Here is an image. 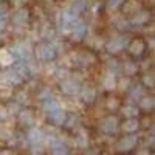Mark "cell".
Wrapping results in <instances>:
<instances>
[{
    "label": "cell",
    "mask_w": 155,
    "mask_h": 155,
    "mask_svg": "<svg viewBox=\"0 0 155 155\" xmlns=\"http://www.w3.org/2000/svg\"><path fill=\"white\" fill-rule=\"evenodd\" d=\"M51 98H53V96H51V90L50 88H42L41 92L37 93V99L41 101L42 104H44V102H47V101H50Z\"/></svg>",
    "instance_id": "cell-20"
},
{
    "label": "cell",
    "mask_w": 155,
    "mask_h": 155,
    "mask_svg": "<svg viewBox=\"0 0 155 155\" xmlns=\"http://www.w3.org/2000/svg\"><path fill=\"white\" fill-rule=\"evenodd\" d=\"M144 82H146L147 85H152V84H153V78H150L149 74H146V76H144Z\"/></svg>",
    "instance_id": "cell-34"
},
{
    "label": "cell",
    "mask_w": 155,
    "mask_h": 155,
    "mask_svg": "<svg viewBox=\"0 0 155 155\" xmlns=\"http://www.w3.org/2000/svg\"><path fill=\"white\" fill-rule=\"evenodd\" d=\"M28 0H14V3H17V5H23V3H27Z\"/></svg>",
    "instance_id": "cell-36"
},
{
    "label": "cell",
    "mask_w": 155,
    "mask_h": 155,
    "mask_svg": "<svg viewBox=\"0 0 155 155\" xmlns=\"http://www.w3.org/2000/svg\"><path fill=\"white\" fill-rule=\"evenodd\" d=\"M30 16H31V12L28 8H25V6H20L16 12H14V16H12V23L17 25V27H23V25H27L28 20H30Z\"/></svg>",
    "instance_id": "cell-5"
},
{
    "label": "cell",
    "mask_w": 155,
    "mask_h": 155,
    "mask_svg": "<svg viewBox=\"0 0 155 155\" xmlns=\"http://www.w3.org/2000/svg\"><path fill=\"white\" fill-rule=\"evenodd\" d=\"M76 124H78V116L76 115H68L65 124H64V127H65L67 130H71V129L76 127Z\"/></svg>",
    "instance_id": "cell-22"
},
{
    "label": "cell",
    "mask_w": 155,
    "mask_h": 155,
    "mask_svg": "<svg viewBox=\"0 0 155 155\" xmlns=\"http://www.w3.org/2000/svg\"><path fill=\"white\" fill-rule=\"evenodd\" d=\"M3 81L11 84V85H19V84L23 82V78L16 68H9L3 73Z\"/></svg>",
    "instance_id": "cell-11"
},
{
    "label": "cell",
    "mask_w": 155,
    "mask_h": 155,
    "mask_svg": "<svg viewBox=\"0 0 155 155\" xmlns=\"http://www.w3.org/2000/svg\"><path fill=\"white\" fill-rule=\"evenodd\" d=\"M124 71L127 74H134L137 71V67L134 65V64H126V67H124Z\"/></svg>",
    "instance_id": "cell-30"
},
{
    "label": "cell",
    "mask_w": 155,
    "mask_h": 155,
    "mask_svg": "<svg viewBox=\"0 0 155 155\" xmlns=\"http://www.w3.org/2000/svg\"><path fill=\"white\" fill-rule=\"evenodd\" d=\"M3 118H5V113H3V112H2V110H0V121H2V120H3Z\"/></svg>",
    "instance_id": "cell-38"
},
{
    "label": "cell",
    "mask_w": 155,
    "mask_h": 155,
    "mask_svg": "<svg viewBox=\"0 0 155 155\" xmlns=\"http://www.w3.org/2000/svg\"><path fill=\"white\" fill-rule=\"evenodd\" d=\"M56 78H58L61 82H62V81H67V79H70V71H68L67 68L61 67V68L56 70Z\"/></svg>",
    "instance_id": "cell-23"
},
{
    "label": "cell",
    "mask_w": 155,
    "mask_h": 155,
    "mask_svg": "<svg viewBox=\"0 0 155 155\" xmlns=\"http://www.w3.org/2000/svg\"><path fill=\"white\" fill-rule=\"evenodd\" d=\"M81 98L85 104H93L96 99V90L92 85H85L81 88Z\"/></svg>",
    "instance_id": "cell-13"
},
{
    "label": "cell",
    "mask_w": 155,
    "mask_h": 155,
    "mask_svg": "<svg viewBox=\"0 0 155 155\" xmlns=\"http://www.w3.org/2000/svg\"><path fill=\"white\" fill-rule=\"evenodd\" d=\"M109 2H110L112 5H120V2H123V0H109Z\"/></svg>",
    "instance_id": "cell-37"
},
{
    "label": "cell",
    "mask_w": 155,
    "mask_h": 155,
    "mask_svg": "<svg viewBox=\"0 0 155 155\" xmlns=\"http://www.w3.org/2000/svg\"><path fill=\"white\" fill-rule=\"evenodd\" d=\"M61 92L64 95H68V96H73V95H78L81 92V85L79 82H76L74 79H67V81H62L61 82Z\"/></svg>",
    "instance_id": "cell-6"
},
{
    "label": "cell",
    "mask_w": 155,
    "mask_h": 155,
    "mask_svg": "<svg viewBox=\"0 0 155 155\" xmlns=\"http://www.w3.org/2000/svg\"><path fill=\"white\" fill-rule=\"evenodd\" d=\"M129 50H130V53H132V54H135V56H140L141 53H143V50H144V44L141 42L140 39H134V42L130 44Z\"/></svg>",
    "instance_id": "cell-17"
},
{
    "label": "cell",
    "mask_w": 155,
    "mask_h": 155,
    "mask_svg": "<svg viewBox=\"0 0 155 155\" xmlns=\"http://www.w3.org/2000/svg\"><path fill=\"white\" fill-rule=\"evenodd\" d=\"M73 16H81L82 12H84V9H85V3L82 2V0H73V2H70V5H68V8H67Z\"/></svg>",
    "instance_id": "cell-15"
},
{
    "label": "cell",
    "mask_w": 155,
    "mask_h": 155,
    "mask_svg": "<svg viewBox=\"0 0 155 155\" xmlns=\"http://www.w3.org/2000/svg\"><path fill=\"white\" fill-rule=\"evenodd\" d=\"M6 30V20L2 17V19H0V33H3Z\"/></svg>",
    "instance_id": "cell-33"
},
{
    "label": "cell",
    "mask_w": 155,
    "mask_h": 155,
    "mask_svg": "<svg viewBox=\"0 0 155 155\" xmlns=\"http://www.w3.org/2000/svg\"><path fill=\"white\" fill-rule=\"evenodd\" d=\"M11 98H14V93H12V90L9 88H2L0 90V99H11Z\"/></svg>",
    "instance_id": "cell-27"
},
{
    "label": "cell",
    "mask_w": 155,
    "mask_h": 155,
    "mask_svg": "<svg viewBox=\"0 0 155 155\" xmlns=\"http://www.w3.org/2000/svg\"><path fill=\"white\" fill-rule=\"evenodd\" d=\"M99 129H101V132L109 134V135L115 134L116 129H118V120H116L115 116H106V118L99 123Z\"/></svg>",
    "instance_id": "cell-8"
},
{
    "label": "cell",
    "mask_w": 155,
    "mask_h": 155,
    "mask_svg": "<svg viewBox=\"0 0 155 155\" xmlns=\"http://www.w3.org/2000/svg\"><path fill=\"white\" fill-rule=\"evenodd\" d=\"M78 62H79L81 65L87 67V65H90V64L95 62V56L92 53H81L79 56H78Z\"/></svg>",
    "instance_id": "cell-19"
},
{
    "label": "cell",
    "mask_w": 155,
    "mask_h": 155,
    "mask_svg": "<svg viewBox=\"0 0 155 155\" xmlns=\"http://www.w3.org/2000/svg\"><path fill=\"white\" fill-rule=\"evenodd\" d=\"M16 62V56L11 53V50H0V65L9 67Z\"/></svg>",
    "instance_id": "cell-14"
},
{
    "label": "cell",
    "mask_w": 155,
    "mask_h": 155,
    "mask_svg": "<svg viewBox=\"0 0 155 155\" xmlns=\"http://www.w3.org/2000/svg\"><path fill=\"white\" fill-rule=\"evenodd\" d=\"M102 85H104V87H106L107 90L113 88V87H115V78H113L112 74H109V76L106 78V79L102 81Z\"/></svg>",
    "instance_id": "cell-29"
},
{
    "label": "cell",
    "mask_w": 155,
    "mask_h": 155,
    "mask_svg": "<svg viewBox=\"0 0 155 155\" xmlns=\"http://www.w3.org/2000/svg\"><path fill=\"white\" fill-rule=\"evenodd\" d=\"M42 107H44V110H45L47 113H51V112H56V110L62 109V107H61V104H59V102H58L56 99H53V98H51L50 101H47V102H44Z\"/></svg>",
    "instance_id": "cell-18"
},
{
    "label": "cell",
    "mask_w": 155,
    "mask_h": 155,
    "mask_svg": "<svg viewBox=\"0 0 155 155\" xmlns=\"http://www.w3.org/2000/svg\"><path fill=\"white\" fill-rule=\"evenodd\" d=\"M107 107H109L110 110H115L116 107H118V99H109V102H107Z\"/></svg>",
    "instance_id": "cell-31"
},
{
    "label": "cell",
    "mask_w": 155,
    "mask_h": 155,
    "mask_svg": "<svg viewBox=\"0 0 155 155\" xmlns=\"http://www.w3.org/2000/svg\"><path fill=\"white\" fill-rule=\"evenodd\" d=\"M17 121H19L20 126L31 129L33 124H34V121H36L34 112H33L31 109H22V110H19V113H17Z\"/></svg>",
    "instance_id": "cell-3"
},
{
    "label": "cell",
    "mask_w": 155,
    "mask_h": 155,
    "mask_svg": "<svg viewBox=\"0 0 155 155\" xmlns=\"http://www.w3.org/2000/svg\"><path fill=\"white\" fill-rule=\"evenodd\" d=\"M123 115L126 116V118H135V116L138 115V109L135 106H126L123 109Z\"/></svg>",
    "instance_id": "cell-21"
},
{
    "label": "cell",
    "mask_w": 155,
    "mask_h": 155,
    "mask_svg": "<svg viewBox=\"0 0 155 155\" xmlns=\"http://www.w3.org/2000/svg\"><path fill=\"white\" fill-rule=\"evenodd\" d=\"M87 143H88V141H87L85 134H84V132H79V134H78V137H76V144L81 146V147H85Z\"/></svg>",
    "instance_id": "cell-24"
},
{
    "label": "cell",
    "mask_w": 155,
    "mask_h": 155,
    "mask_svg": "<svg viewBox=\"0 0 155 155\" xmlns=\"http://www.w3.org/2000/svg\"><path fill=\"white\" fill-rule=\"evenodd\" d=\"M144 20H147V14H138L135 17V22L137 23H141V22H144Z\"/></svg>",
    "instance_id": "cell-32"
},
{
    "label": "cell",
    "mask_w": 155,
    "mask_h": 155,
    "mask_svg": "<svg viewBox=\"0 0 155 155\" xmlns=\"http://www.w3.org/2000/svg\"><path fill=\"white\" fill-rule=\"evenodd\" d=\"M34 56H36L37 61L51 62L58 56V48L51 42H39L34 48Z\"/></svg>",
    "instance_id": "cell-1"
},
{
    "label": "cell",
    "mask_w": 155,
    "mask_h": 155,
    "mask_svg": "<svg viewBox=\"0 0 155 155\" xmlns=\"http://www.w3.org/2000/svg\"><path fill=\"white\" fill-rule=\"evenodd\" d=\"M50 150H51V155H68V149L65 143L59 138H53L50 141Z\"/></svg>",
    "instance_id": "cell-10"
},
{
    "label": "cell",
    "mask_w": 155,
    "mask_h": 155,
    "mask_svg": "<svg viewBox=\"0 0 155 155\" xmlns=\"http://www.w3.org/2000/svg\"><path fill=\"white\" fill-rule=\"evenodd\" d=\"M153 106H155V99H153V98H144L143 101H141V107L146 109V110L152 109Z\"/></svg>",
    "instance_id": "cell-26"
},
{
    "label": "cell",
    "mask_w": 155,
    "mask_h": 155,
    "mask_svg": "<svg viewBox=\"0 0 155 155\" xmlns=\"http://www.w3.org/2000/svg\"><path fill=\"white\" fill-rule=\"evenodd\" d=\"M14 99H16L17 104H25V102H27V99H28V95L25 93V92H19V93L14 95Z\"/></svg>",
    "instance_id": "cell-28"
},
{
    "label": "cell",
    "mask_w": 155,
    "mask_h": 155,
    "mask_svg": "<svg viewBox=\"0 0 155 155\" xmlns=\"http://www.w3.org/2000/svg\"><path fill=\"white\" fill-rule=\"evenodd\" d=\"M85 31H87V28H85V25H84V22H81V20H76L71 27L68 28V36H70V39L71 41H74V42H78V41H81V39L85 36Z\"/></svg>",
    "instance_id": "cell-2"
},
{
    "label": "cell",
    "mask_w": 155,
    "mask_h": 155,
    "mask_svg": "<svg viewBox=\"0 0 155 155\" xmlns=\"http://www.w3.org/2000/svg\"><path fill=\"white\" fill-rule=\"evenodd\" d=\"M0 155H14V152L11 149H3V150H0Z\"/></svg>",
    "instance_id": "cell-35"
},
{
    "label": "cell",
    "mask_w": 155,
    "mask_h": 155,
    "mask_svg": "<svg viewBox=\"0 0 155 155\" xmlns=\"http://www.w3.org/2000/svg\"><path fill=\"white\" fill-rule=\"evenodd\" d=\"M44 140H45V132L42 130V129L31 127L27 132V141L33 146H39L41 143H44Z\"/></svg>",
    "instance_id": "cell-7"
},
{
    "label": "cell",
    "mask_w": 155,
    "mask_h": 155,
    "mask_svg": "<svg viewBox=\"0 0 155 155\" xmlns=\"http://www.w3.org/2000/svg\"><path fill=\"white\" fill-rule=\"evenodd\" d=\"M137 144V137L134 135H127L124 138H121L118 143H116V149H118L120 152H129L132 150Z\"/></svg>",
    "instance_id": "cell-9"
},
{
    "label": "cell",
    "mask_w": 155,
    "mask_h": 155,
    "mask_svg": "<svg viewBox=\"0 0 155 155\" xmlns=\"http://www.w3.org/2000/svg\"><path fill=\"white\" fill-rule=\"evenodd\" d=\"M138 127H140V123L137 118H127L124 123H123V130L126 134H134L138 130Z\"/></svg>",
    "instance_id": "cell-16"
},
{
    "label": "cell",
    "mask_w": 155,
    "mask_h": 155,
    "mask_svg": "<svg viewBox=\"0 0 155 155\" xmlns=\"http://www.w3.org/2000/svg\"><path fill=\"white\" fill-rule=\"evenodd\" d=\"M152 130H153V134H155V126H153V129H152Z\"/></svg>",
    "instance_id": "cell-39"
},
{
    "label": "cell",
    "mask_w": 155,
    "mask_h": 155,
    "mask_svg": "<svg viewBox=\"0 0 155 155\" xmlns=\"http://www.w3.org/2000/svg\"><path fill=\"white\" fill-rule=\"evenodd\" d=\"M107 48H109V51H112V53H113V51H118V50H121V48H123V44L118 41V39H116V41L113 39L112 42H109Z\"/></svg>",
    "instance_id": "cell-25"
},
{
    "label": "cell",
    "mask_w": 155,
    "mask_h": 155,
    "mask_svg": "<svg viewBox=\"0 0 155 155\" xmlns=\"http://www.w3.org/2000/svg\"><path fill=\"white\" fill-rule=\"evenodd\" d=\"M11 53L14 54L17 59H20V62H23L30 56V45L27 42H16L11 47Z\"/></svg>",
    "instance_id": "cell-4"
},
{
    "label": "cell",
    "mask_w": 155,
    "mask_h": 155,
    "mask_svg": "<svg viewBox=\"0 0 155 155\" xmlns=\"http://www.w3.org/2000/svg\"><path fill=\"white\" fill-rule=\"evenodd\" d=\"M67 116L68 115L65 112H64L62 109H59L56 112L48 113V121L51 124H54V126H64V124H65V121H67Z\"/></svg>",
    "instance_id": "cell-12"
}]
</instances>
